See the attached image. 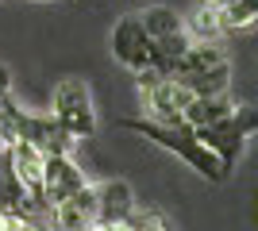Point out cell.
I'll use <instances>...</instances> for the list:
<instances>
[{
	"label": "cell",
	"instance_id": "cell-3",
	"mask_svg": "<svg viewBox=\"0 0 258 231\" xmlns=\"http://www.w3.org/2000/svg\"><path fill=\"white\" fill-rule=\"evenodd\" d=\"M254 127H258V112L250 108V104H235V108L227 112V116H220L216 123L197 127V139H201V143L220 158V166L231 174L239 166V158H243V146H247V139L254 135Z\"/></svg>",
	"mask_w": 258,
	"mask_h": 231
},
{
	"label": "cell",
	"instance_id": "cell-2",
	"mask_svg": "<svg viewBox=\"0 0 258 231\" xmlns=\"http://www.w3.org/2000/svg\"><path fill=\"white\" fill-rule=\"evenodd\" d=\"M170 77L189 97H224L231 93V58L220 43H189Z\"/></svg>",
	"mask_w": 258,
	"mask_h": 231
},
{
	"label": "cell",
	"instance_id": "cell-10",
	"mask_svg": "<svg viewBox=\"0 0 258 231\" xmlns=\"http://www.w3.org/2000/svg\"><path fill=\"white\" fill-rule=\"evenodd\" d=\"M135 212V193L127 181H100L97 185V227H119Z\"/></svg>",
	"mask_w": 258,
	"mask_h": 231
},
{
	"label": "cell",
	"instance_id": "cell-9",
	"mask_svg": "<svg viewBox=\"0 0 258 231\" xmlns=\"http://www.w3.org/2000/svg\"><path fill=\"white\" fill-rule=\"evenodd\" d=\"M85 170L74 162V154H46L43 158V208L50 212L54 204H62L70 193L85 185Z\"/></svg>",
	"mask_w": 258,
	"mask_h": 231
},
{
	"label": "cell",
	"instance_id": "cell-8",
	"mask_svg": "<svg viewBox=\"0 0 258 231\" xmlns=\"http://www.w3.org/2000/svg\"><path fill=\"white\" fill-rule=\"evenodd\" d=\"M97 227V185H85L70 193L62 204H54L46 212V231H93Z\"/></svg>",
	"mask_w": 258,
	"mask_h": 231
},
{
	"label": "cell",
	"instance_id": "cell-6",
	"mask_svg": "<svg viewBox=\"0 0 258 231\" xmlns=\"http://www.w3.org/2000/svg\"><path fill=\"white\" fill-rule=\"evenodd\" d=\"M135 85H139V104H143V116H147V120L181 123V112L193 97H189L173 77L154 73V69H139V73H135Z\"/></svg>",
	"mask_w": 258,
	"mask_h": 231
},
{
	"label": "cell",
	"instance_id": "cell-14",
	"mask_svg": "<svg viewBox=\"0 0 258 231\" xmlns=\"http://www.w3.org/2000/svg\"><path fill=\"white\" fill-rule=\"evenodd\" d=\"M39 4H50V0H39Z\"/></svg>",
	"mask_w": 258,
	"mask_h": 231
},
{
	"label": "cell",
	"instance_id": "cell-13",
	"mask_svg": "<svg viewBox=\"0 0 258 231\" xmlns=\"http://www.w3.org/2000/svg\"><path fill=\"white\" fill-rule=\"evenodd\" d=\"M8 100H12V69L0 62V108H4Z\"/></svg>",
	"mask_w": 258,
	"mask_h": 231
},
{
	"label": "cell",
	"instance_id": "cell-7",
	"mask_svg": "<svg viewBox=\"0 0 258 231\" xmlns=\"http://www.w3.org/2000/svg\"><path fill=\"white\" fill-rule=\"evenodd\" d=\"M112 58H116L123 69H131V73H139V69L151 66V35L143 27L139 12L116 20V27H112Z\"/></svg>",
	"mask_w": 258,
	"mask_h": 231
},
{
	"label": "cell",
	"instance_id": "cell-12",
	"mask_svg": "<svg viewBox=\"0 0 258 231\" xmlns=\"http://www.w3.org/2000/svg\"><path fill=\"white\" fill-rule=\"evenodd\" d=\"M231 108H235L231 93H224V97H193L181 112V123L197 131V127H208V123H216L220 116H227Z\"/></svg>",
	"mask_w": 258,
	"mask_h": 231
},
{
	"label": "cell",
	"instance_id": "cell-4",
	"mask_svg": "<svg viewBox=\"0 0 258 231\" xmlns=\"http://www.w3.org/2000/svg\"><path fill=\"white\" fill-rule=\"evenodd\" d=\"M50 116L58 120L62 131H70L74 139H93L97 131V112H93V93L81 77H62L54 85L50 97Z\"/></svg>",
	"mask_w": 258,
	"mask_h": 231
},
{
	"label": "cell",
	"instance_id": "cell-5",
	"mask_svg": "<svg viewBox=\"0 0 258 231\" xmlns=\"http://www.w3.org/2000/svg\"><path fill=\"white\" fill-rule=\"evenodd\" d=\"M4 120H8L12 139H27V143L39 146L43 154H74L77 139L58 127V120H54L50 112H46V116H35V112H23L16 100H8V104H4Z\"/></svg>",
	"mask_w": 258,
	"mask_h": 231
},
{
	"label": "cell",
	"instance_id": "cell-1",
	"mask_svg": "<svg viewBox=\"0 0 258 231\" xmlns=\"http://www.w3.org/2000/svg\"><path fill=\"white\" fill-rule=\"evenodd\" d=\"M119 127H127V131L151 139L154 146L170 150L173 158H181L189 170H197V174L205 177V181H212V185L227 181V170L220 166V158L197 139L193 127H185V123H158V120H147V116H143V120H119Z\"/></svg>",
	"mask_w": 258,
	"mask_h": 231
},
{
	"label": "cell",
	"instance_id": "cell-11",
	"mask_svg": "<svg viewBox=\"0 0 258 231\" xmlns=\"http://www.w3.org/2000/svg\"><path fill=\"white\" fill-rule=\"evenodd\" d=\"M212 8L216 23L224 35H239V31H250L258 20V0H205Z\"/></svg>",
	"mask_w": 258,
	"mask_h": 231
}]
</instances>
